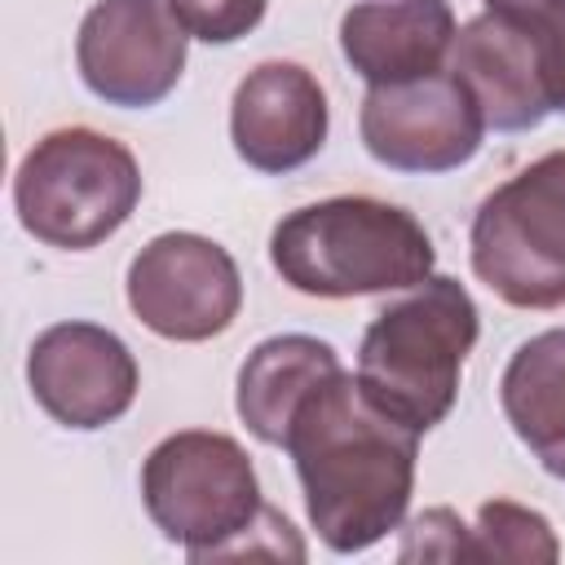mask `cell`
Wrapping results in <instances>:
<instances>
[{"instance_id":"cell-1","label":"cell","mask_w":565,"mask_h":565,"mask_svg":"<svg viewBox=\"0 0 565 565\" xmlns=\"http://www.w3.org/2000/svg\"><path fill=\"white\" fill-rule=\"evenodd\" d=\"M282 450L296 463L309 525L331 552H366L402 525L419 433L375 406L353 371L340 366L300 402Z\"/></svg>"},{"instance_id":"cell-2","label":"cell","mask_w":565,"mask_h":565,"mask_svg":"<svg viewBox=\"0 0 565 565\" xmlns=\"http://www.w3.org/2000/svg\"><path fill=\"white\" fill-rule=\"evenodd\" d=\"M269 265L300 296L349 300L419 287L437 265V247L415 212L371 194H335L274 225Z\"/></svg>"},{"instance_id":"cell-3","label":"cell","mask_w":565,"mask_h":565,"mask_svg":"<svg viewBox=\"0 0 565 565\" xmlns=\"http://www.w3.org/2000/svg\"><path fill=\"white\" fill-rule=\"evenodd\" d=\"M477 335L481 313L468 287L459 278L428 274L406 300L375 313L353 375L375 406L424 437L450 415Z\"/></svg>"},{"instance_id":"cell-4","label":"cell","mask_w":565,"mask_h":565,"mask_svg":"<svg viewBox=\"0 0 565 565\" xmlns=\"http://www.w3.org/2000/svg\"><path fill=\"white\" fill-rule=\"evenodd\" d=\"M141 203V168L132 150L97 128L44 132L13 177V207L31 238L88 252L106 243Z\"/></svg>"},{"instance_id":"cell-5","label":"cell","mask_w":565,"mask_h":565,"mask_svg":"<svg viewBox=\"0 0 565 565\" xmlns=\"http://www.w3.org/2000/svg\"><path fill=\"white\" fill-rule=\"evenodd\" d=\"M141 503L168 543L190 561L230 556L265 516L252 455L207 428L163 437L141 463Z\"/></svg>"},{"instance_id":"cell-6","label":"cell","mask_w":565,"mask_h":565,"mask_svg":"<svg viewBox=\"0 0 565 565\" xmlns=\"http://www.w3.org/2000/svg\"><path fill=\"white\" fill-rule=\"evenodd\" d=\"M472 274L512 309L565 305V150L490 190L468 230Z\"/></svg>"},{"instance_id":"cell-7","label":"cell","mask_w":565,"mask_h":565,"mask_svg":"<svg viewBox=\"0 0 565 565\" xmlns=\"http://www.w3.org/2000/svg\"><path fill=\"white\" fill-rule=\"evenodd\" d=\"M128 309L154 335L199 344L234 327L243 309V274L221 243L172 230L132 256Z\"/></svg>"},{"instance_id":"cell-8","label":"cell","mask_w":565,"mask_h":565,"mask_svg":"<svg viewBox=\"0 0 565 565\" xmlns=\"http://www.w3.org/2000/svg\"><path fill=\"white\" fill-rule=\"evenodd\" d=\"M185 26L168 0H97L75 35V66L106 106H159L185 71Z\"/></svg>"},{"instance_id":"cell-9","label":"cell","mask_w":565,"mask_h":565,"mask_svg":"<svg viewBox=\"0 0 565 565\" xmlns=\"http://www.w3.org/2000/svg\"><path fill=\"white\" fill-rule=\"evenodd\" d=\"M362 146L393 172H450L463 168L486 137V119L450 71L406 84H380L358 110Z\"/></svg>"},{"instance_id":"cell-10","label":"cell","mask_w":565,"mask_h":565,"mask_svg":"<svg viewBox=\"0 0 565 565\" xmlns=\"http://www.w3.org/2000/svg\"><path fill=\"white\" fill-rule=\"evenodd\" d=\"M26 384L49 419L93 433L132 406L141 371L115 331L97 322H53L26 353Z\"/></svg>"},{"instance_id":"cell-11","label":"cell","mask_w":565,"mask_h":565,"mask_svg":"<svg viewBox=\"0 0 565 565\" xmlns=\"http://www.w3.org/2000/svg\"><path fill=\"white\" fill-rule=\"evenodd\" d=\"M230 141L256 172L305 168L327 141V93L300 62H260L230 102Z\"/></svg>"},{"instance_id":"cell-12","label":"cell","mask_w":565,"mask_h":565,"mask_svg":"<svg viewBox=\"0 0 565 565\" xmlns=\"http://www.w3.org/2000/svg\"><path fill=\"white\" fill-rule=\"evenodd\" d=\"M446 71L468 88L486 128L525 132L552 110L543 79V49L530 22L481 13L459 26Z\"/></svg>"},{"instance_id":"cell-13","label":"cell","mask_w":565,"mask_h":565,"mask_svg":"<svg viewBox=\"0 0 565 565\" xmlns=\"http://www.w3.org/2000/svg\"><path fill=\"white\" fill-rule=\"evenodd\" d=\"M455 35L446 0H358L340 18V53L371 88L446 71Z\"/></svg>"},{"instance_id":"cell-14","label":"cell","mask_w":565,"mask_h":565,"mask_svg":"<svg viewBox=\"0 0 565 565\" xmlns=\"http://www.w3.org/2000/svg\"><path fill=\"white\" fill-rule=\"evenodd\" d=\"M340 371V353L318 335H269L238 371V419L265 446H282L300 402Z\"/></svg>"},{"instance_id":"cell-15","label":"cell","mask_w":565,"mask_h":565,"mask_svg":"<svg viewBox=\"0 0 565 565\" xmlns=\"http://www.w3.org/2000/svg\"><path fill=\"white\" fill-rule=\"evenodd\" d=\"M499 402L512 433L534 455H547L565 441V327L516 344L499 380Z\"/></svg>"},{"instance_id":"cell-16","label":"cell","mask_w":565,"mask_h":565,"mask_svg":"<svg viewBox=\"0 0 565 565\" xmlns=\"http://www.w3.org/2000/svg\"><path fill=\"white\" fill-rule=\"evenodd\" d=\"M468 556H477V561H556L561 543H556L547 516H539L512 499H494V503H481L477 525L468 530Z\"/></svg>"},{"instance_id":"cell-17","label":"cell","mask_w":565,"mask_h":565,"mask_svg":"<svg viewBox=\"0 0 565 565\" xmlns=\"http://www.w3.org/2000/svg\"><path fill=\"white\" fill-rule=\"evenodd\" d=\"M269 0H168L185 35L203 44H234L260 26Z\"/></svg>"},{"instance_id":"cell-18","label":"cell","mask_w":565,"mask_h":565,"mask_svg":"<svg viewBox=\"0 0 565 565\" xmlns=\"http://www.w3.org/2000/svg\"><path fill=\"white\" fill-rule=\"evenodd\" d=\"M406 530H411V539L402 547V561H411V556H437V561L468 556V525L450 508H428Z\"/></svg>"},{"instance_id":"cell-19","label":"cell","mask_w":565,"mask_h":565,"mask_svg":"<svg viewBox=\"0 0 565 565\" xmlns=\"http://www.w3.org/2000/svg\"><path fill=\"white\" fill-rule=\"evenodd\" d=\"M539 49H543V79H547V102L552 110L565 115V0H552L539 18H530Z\"/></svg>"},{"instance_id":"cell-20","label":"cell","mask_w":565,"mask_h":565,"mask_svg":"<svg viewBox=\"0 0 565 565\" xmlns=\"http://www.w3.org/2000/svg\"><path fill=\"white\" fill-rule=\"evenodd\" d=\"M552 0H486V13H503V18H516V22H530L547 9Z\"/></svg>"},{"instance_id":"cell-21","label":"cell","mask_w":565,"mask_h":565,"mask_svg":"<svg viewBox=\"0 0 565 565\" xmlns=\"http://www.w3.org/2000/svg\"><path fill=\"white\" fill-rule=\"evenodd\" d=\"M539 463L552 472V477H561L565 481V441L556 446V450H547V455H539Z\"/></svg>"}]
</instances>
